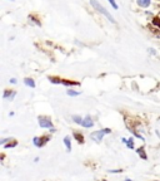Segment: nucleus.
I'll use <instances>...</instances> for the list:
<instances>
[{"mask_svg":"<svg viewBox=\"0 0 160 181\" xmlns=\"http://www.w3.org/2000/svg\"><path fill=\"white\" fill-rule=\"evenodd\" d=\"M24 83L28 86V87H31V88H35V82L31 79V78H25L24 79Z\"/></svg>","mask_w":160,"mask_h":181,"instance_id":"8","label":"nucleus"},{"mask_svg":"<svg viewBox=\"0 0 160 181\" xmlns=\"http://www.w3.org/2000/svg\"><path fill=\"white\" fill-rule=\"evenodd\" d=\"M18 145V142H13V143H8V145H4L5 148H10V147H15Z\"/></svg>","mask_w":160,"mask_h":181,"instance_id":"16","label":"nucleus"},{"mask_svg":"<svg viewBox=\"0 0 160 181\" xmlns=\"http://www.w3.org/2000/svg\"><path fill=\"white\" fill-rule=\"evenodd\" d=\"M64 145L67 147V150L70 152L72 151V141H70V137L69 136H65L64 137Z\"/></svg>","mask_w":160,"mask_h":181,"instance_id":"6","label":"nucleus"},{"mask_svg":"<svg viewBox=\"0 0 160 181\" xmlns=\"http://www.w3.org/2000/svg\"><path fill=\"white\" fill-rule=\"evenodd\" d=\"M38 122H39V126L41 128H54L53 127V122H51V119L49 117H45V116H39V118H38Z\"/></svg>","mask_w":160,"mask_h":181,"instance_id":"3","label":"nucleus"},{"mask_svg":"<svg viewBox=\"0 0 160 181\" xmlns=\"http://www.w3.org/2000/svg\"><path fill=\"white\" fill-rule=\"evenodd\" d=\"M74 137L78 140V142L79 143H83L84 142V136L81 133H78V132H74Z\"/></svg>","mask_w":160,"mask_h":181,"instance_id":"10","label":"nucleus"},{"mask_svg":"<svg viewBox=\"0 0 160 181\" xmlns=\"http://www.w3.org/2000/svg\"><path fill=\"white\" fill-rule=\"evenodd\" d=\"M108 1L110 3V5H111L113 8H114V9H118V4L115 3V0H108Z\"/></svg>","mask_w":160,"mask_h":181,"instance_id":"17","label":"nucleus"},{"mask_svg":"<svg viewBox=\"0 0 160 181\" xmlns=\"http://www.w3.org/2000/svg\"><path fill=\"white\" fill-rule=\"evenodd\" d=\"M124 181H133V180H130V179H126V180H124Z\"/></svg>","mask_w":160,"mask_h":181,"instance_id":"22","label":"nucleus"},{"mask_svg":"<svg viewBox=\"0 0 160 181\" xmlns=\"http://www.w3.org/2000/svg\"><path fill=\"white\" fill-rule=\"evenodd\" d=\"M13 94L14 93H11V91H5V92H4V98H5V99L9 98V99L11 101L13 99Z\"/></svg>","mask_w":160,"mask_h":181,"instance_id":"14","label":"nucleus"},{"mask_svg":"<svg viewBox=\"0 0 160 181\" xmlns=\"http://www.w3.org/2000/svg\"><path fill=\"white\" fill-rule=\"evenodd\" d=\"M136 152H138V155L140 156V157H142V159L143 160H147L148 159V156H147V154H145V150H144V148L142 147V148H139V150L138 151H136Z\"/></svg>","mask_w":160,"mask_h":181,"instance_id":"9","label":"nucleus"},{"mask_svg":"<svg viewBox=\"0 0 160 181\" xmlns=\"http://www.w3.org/2000/svg\"><path fill=\"white\" fill-rule=\"evenodd\" d=\"M150 3H152V0H138L139 6H142V8H148L150 5Z\"/></svg>","mask_w":160,"mask_h":181,"instance_id":"7","label":"nucleus"},{"mask_svg":"<svg viewBox=\"0 0 160 181\" xmlns=\"http://www.w3.org/2000/svg\"><path fill=\"white\" fill-rule=\"evenodd\" d=\"M109 172H111V174H119V172H121V170H109Z\"/></svg>","mask_w":160,"mask_h":181,"instance_id":"19","label":"nucleus"},{"mask_svg":"<svg viewBox=\"0 0 160 181\" xmlns=\"http://www.w3.org/2000/svg\"><path fill=\"white\" fill-rule=\"evenodd\" d=\"M10 83H13V84H15V83H16V79H15V78H11V79H10Z\"/></svg>","mask_w":160,"mask_h":181,"instance_id":"21","label":"nucleus"},{"mask_svg":"<svg viewBox=\"0 0 160 181\" xmlns=\"http://www.w3.org/2000/svg\"><path fill=\"white\" fill-rule=\"evenodd\" d=\"M90 5L94 8V9H95V10L96 11H99V13H101L103 14V15H105L106 18H108V19H109L111 23H115V19H114V16H113L111 15V14L109 13V11H108L106 10V9L104 8V6H103L101 5V4L100 3H99L98 1V0H90Z\"/></svg>","mask_w":160,"mask_h":181,"instance_id":"1","label":"nucleus"},{"mask_svg":"<svg viewBox=\"0 0 160 181\" xmlns=\"http://www.w3.org/2000/svg\"><path fill=\"white\" fill-rule=\"evenodd\" d=\"M50 140L49 136H43V137H34V140H33V143H34V146L36 147H43L46 142Z\"/></svg>","mask_w":160,"mask_h":181,"instance_id":"4","label":"nucleus"},{"mask_svg":"<svg viewBox=\"0 0 160 181\" xmlns=\"http://www.w3.org/2000/svg\"><path fill=\"white\" fill-rule=\"evenodd\" d=\"M67 94H68V96H70V97H76V96H79V94H80V92L73 91V89H69V91H67Z\"/></svg>","mask_w":160,"mask_h":181,"instance_id":"12","label":"nucleus"},{"mask_svg":"<svg viewBox=\"0 0 160 181\" xmlns=\"http://www.w3.org/2000/svg\"><path fill=\"white\" fill-rule=\"evenodd\" d=\"M8 141H10V140H9V138H3V140L0 141V145H3V146H4V145H5V143L8 142Z\"/></svg>","mask_w":160,"mask_h":181,"instance_id":"18","label":"nucleus"},{"mask_svg":"<svg viewBox=\"0 0 160 181\" xmlns=\"http://www.w3.org/2000/svg\"><path fill=\"white\" fill-rule=\"evenodd\" d=\"M62 84H65V86H78L80 84L79 82H72V81H63Z\"/></svg>","mask_w":160,"mask_h":181,"instance_id":"13","label":"nucleus"},{"mask_svg":"<svg viewBox=\"0 0 160 181\" xmlns=\"http://www.w3.org/2000/svg\"><path fill=\"white\" fill-rule=\"evenodd\" d=\"M126 146H128L129 148H134V140H133V138L126 140Z\"/></svg>","mask_w":160,"mask_h":181,"instance_id":"15","label":"nucleus"},{"mask_svg":"<svg viewBox=\"0 0 160 181\" xmlns=\"http://www.w3.org/2000/svg\"><path fill=\"white\" fill-rule=\"evenodd\" d=\"M110 128H104V129H99V131H95L90 134V137L93 138L95 142H100L103 140V137H104V134L106 133H110Z\"/></svg>","mask_w":160,"mask_h":181,"instance_id":"2","label":"nucleus"},{"mask_svg":"<svg viewBox=\"0 0 160 181\" xmlns=\"http://www.w3.org/2000/svg\"><path fill=\"white\" fill-rule=\"evenodd\" d=\"M154 23H155V24H156V25H159V26H160V21H159V19H154Z\"/></svg>","mask_w":160,"mask_h":181,"instance_id":"20","label":"nucleus"},{"mask_svg":"<svg viewBox=\"0 0 160 181\" xmlns=\"http://www.w3.org/2000/svg\"><path fill=\"white\" fill-rule=\"evenodd\" d=\"M72 118H73V121H74V122H75V123H78V124H81V122H83V118L80 117V116L74 114Z\"/></svg>","mask_w":160,"mask_h":181,"instance_id":"11","label":"nucleus"},{"mask_svg":"<svg viewBox=\"0 0 160 181\" xmlns=\"http://www.w3.org/2000/svg\"><path fill=\"white\" fill-rule=\"evenodd\" d=\"M81 126H83V127H85V128H90V127L94 126V122H93V119H91L90 116H86L85 118H83Z\"/></svg>","mask_w":160,"mask_h":181,"instance_id":"5","label":"nucleus"}]
</instances>
